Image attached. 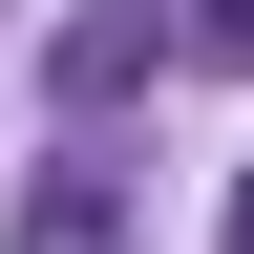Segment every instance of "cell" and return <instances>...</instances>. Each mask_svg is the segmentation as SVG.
Masks as SVG:
<instances>
[{
    "mask_svg": "<svg viewBox=\"0 0 254 254\" xmlns=\"http://www.w3.org/2000/svg\"><path fill=\"white\" fill-rule=\"evenodd\" d=\"M212 43H233V64H254V0H212Z\"/></svg>",
    "mask_w": 254,
    "mask_h": 254,
    "instance_id": "3957f363",
    "label": "cell"
},
{
    "mask_svg": "<svg viewBox=\"0 0 254 254\" xmlns=\"http://www.w3.org/2000/svg\"><path fill=\"white\" fill-rule=\"evenodd\" d=\"M21 254H127V190L106 170H43V190H21Z\"/></svg>",
    "mask_w": 254,
    "mask_h": 254,
    "instance_id": "6da1fadb",
    "label": "cell"
},
{
    "mask_svg": "<svg viewBox=\"0 0 254 254\" xmlns=\"http://www.w3.org/2000/svg\"><path fill=\"white\" fill-rule=\"evenodd\" d=\"M233 254H254V190H233Z\"/></svg>",
    "mask_w": 254,
    "mask_h": 254,
    "instance_id": "277c9868",
    "label": "cell"
},
{
    "mask_svg": "<svg viewBox=\"0 0 254 254\" xmlns=\"http://www.w3.org/2000/svg\"><path fill=\"white\" fill-rule=\"evenodd\" d=\"M148 85V21H64V106H127Z\"/></svg>",
    "mask_w": 254,
    "mask_h": 254,
    "instance_id": "7a4b0ae2",
    "label": "cell"
}]
</instances>
